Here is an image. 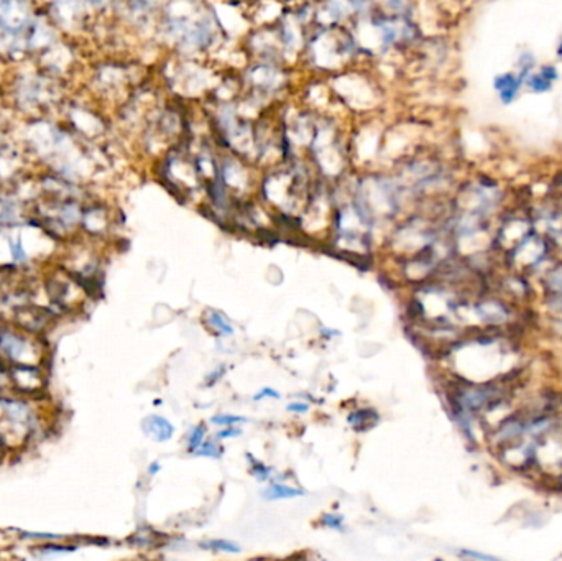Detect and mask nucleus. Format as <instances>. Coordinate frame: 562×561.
<instances>
[{
    "label": "nucleus",
    "mask_w": 562,
    "mask_h": 561,
    "mask_svg": "<svg viewBox=\"0 0 562 561\" xmlns=\"http://www.w3.org/2000/svg\"><path fill=\"white\" fill-rule=\"evenodd\" d=\"M270 469L266 468V466H264V464H260V463H253V474H255L258 479L260 481H265V479H268V476H270Z\"/></svg>",
    "instance_id": "11"
},
{
    "label": "nucleus",
    "mask_w": 562,
    "mask_h": 561,
    "mask_svg": "<svg viewBox=\"0 0 562 561\" xmlns=\"http://www.w3.org/2000/svg\"><path fill=\"white\" fill-rule=\"evenodd\" d=\"M557 56H559V60H562V40H561L559 47H557Z\"/></svg>",
    "instance_id": "17"
},
{
    "label": "nucleus",
    "mask_w": 562,
    "mask_h": 561,
    "mask_svg": "<svg viewBox=\"0 0 562 561\" xmlns=\"http://www.w3.org/2000/svg\"><path fill=\"white\" fill-rule=\"evenodd\" d=\"M204 435H206V426L202 425H198L193 430V433H191V438H189V451L193 453L196 448H199L202 444V438Z\"/></svg>",
    "instance_id": "8"
},
{
    "label": "nucleus",
    "mask_w": 562,
    "mask_h": 561,
    "mask_svg": "<svg viewBox=\"0 0 562 561\" xmlns=\"http://www.w3.org/2000/svg\"><path fill=\"white\" fill-rule=\"evenodd\" d=\"M143 430L145 433L152 436L153 439H156L158 443L168 442V439H172L174 433L172 423L163 417H158V415H152V417H147L143 420Z\"/></svg>",
    "instance_id": "3"
},
{
    "label": "nucleus",
    "mask_w": 562,
    "mask_h": 561,
    "mask_svg": "<svg viewBox=\"0 0 562 561\" xmlns=\"http://www.w3.org/2000/svg\"><path fill=\"white\" fill-rule=\"evenodd\" d=\"M193 453L198 456H211V458H220L222 456V450L215 446L214 443H202Z\"/></svg>",
    "instance_id": "7"
},
{
    "label": "nucleus",
    "mask_w": 562,
    "mask_h": 561,
    "mask_svg": "<svg viewBox=\"0 0 562 561\" xmlns=\"http://www.w3.org/2000/svg\"><path fill=\"white\" fill-rule=\"evenodd\" d=\"M158 468H160V464L153 463L152 466H150V472H152V474H155V472H158Z\"/></svg>",
    "instance_id": "16"
},
{
    "label": "nucleus",
    "mask_w": 562,
    "mask_h": 561,
    "mask_svg": "<svg viewBox=\"0 0 562 561\" xmlns=\"http://www.w3.org/2000/svg\"><path fill=\"white\" fill-rule=\"evenodd\" d=\"M264 397H273V398H280V393L277 392V390L273 389H264L260 390V392L257 393V396H253V400H261Z\"/></svg>",
    "instance_id": "12"
},
{
    "label": "nucleus",
    "mask_w": 562,
    "mask_h": 561,
    "mask_svg": "<svg viewBox=\"0 0 562 561\" xmlns=\"http://www.w3.org/2000/svg\"><path fill=\"white\" fill-rule=\"evenodd\" d=\"M207 323H209L215 331L222 332V334H232V332H234L231 324L227 323V319L220 313H218V311H211V313L207 314Z\"/></svg>",
    "instance_id": "5"
},
{
    "label": "nucleus",
    "mask_w": 562,
    "mask_h": 561,
    "mask_svg": "<svg viewBox=\"0 0 562 561\" xmlns=\"http://www.w3.org/2000/svg\"><path fill=\"white\" fill-rule=\"evenodd\" d=\"M523 82L524 81L519 76V73H503L495 78L493 87L498 93L500 101L503 104H511L518 95L519 89H522Z\"/></svg>",
    "instance_id": "1"
},
{
    "label": "nucleus",
    "mask_w": 562,
    "mask_h": 561,
    "mask_svg": "<svg viewBox=\"0 0 562 561\" xmlns=\"http://www.w3.org/2000/svg\"><path fill=\"white\" fill-rule=\"evenodd\" d=\"M2 443V442H0ZM0 458H2V444H0Z\"/></svg>",
    "instance_id": "18"
},
{
    "label": "nucleus",
    "mask_w": 562,
    "mask_h": 561,
    "mask_svg": "<svg viewBox=\"0 0 562 561\" xmlns=\"http://www.w3.org/2000/svg\"><path fill=\"white\" fill-rule=\"evenodd\" d=\"M242 435V430H237V428H229L226 431H219L218 436L219 438H234V436Z\"/></svg>",
    "instance_id": "14"
},
{
    "label": "nucleus",
    "mask_w": 562,
    "mask_h": 561,
    "mask_svg": "<svg viewBox=\"0 0 562 561\" xmlns=\"http://www.w3.org/2000/svg\"><path fill=\"white\" fill-rule=\"evenodd\" d=\"M215 425H234V423L240 422H247L244 417H237V415H219V417H214L211 420Z\"/></svg>",
    "instance_id": "9"
},
{
    "label": "nucleus",
    "mask_w": 562,
    "mask_h": 561,
    "mask_svg": "<svg viewBox=\"0 0 562 561\" xmlns=\"http://www.w3.org/2000/svg\"><path fill=\"white\" fill-rule=\"evenodd\" d=\"M207 545L214 548V550L229 551V553H240V547L234 542H229V540H212Z\"/></svg>",
    "instance_id": "6"
},
{
    "label": "nucleus",
    "mask_w": 562,
    "mask_h": 561,
    "mask_svg": "<svg viewBox=\"0 0 562 561\" xmlns=\"http://www.w3.org/2000/svg\"><path fill=\"white\" fill-rule=\"evenodd\" d=\"M464 555H469V556H476V558H482V560H492V556H487V555H478L476 551H464Z\"/></svg>",
    "instance_id": "15"
},
{
    "label": "nucleus",
    "mask_w": 562,
    "mask_h": 561,
    "mask_svg": "<svg viewBox=\"0 0 562 561\" xmlns=\"http://www.w3.org/2000/svg\"><path fill=\"white\" fill-rule=\"evenodd\" d=\"M342 520L344 518L340 517V515H334V514H327L323 517L324 525L331 527V529H336V530H342Z\"/></svg>",
    "instance_id": "10"
},
{
    "label": "nucleus",
    "mask_w": 562,
    "mask_h": 561,
    "mask_svg": "<svg viewBox=\"0 0 562 561\" xmlns=\"http://www.w3.org/2000/svg\"><path fill=\"white\" fill-rule=\"evenodd\" d=\"M265 497L270 499V501H277V499H291V497H303L305 496V490L301 489H294L288 488L285 484H278V482H273L268 489L265 490Z\"/></svg>",
    "instance_id": "4"
},
{
    "label": "nucleus",
    "mask_w": 562,
    "mask_h": 561,
    "mask_svg": "<svg viewBox=\"0 0 562 561\" xmlns=\"http://www.w3.org/2000/svg\"><path fill=\"white\" fill-rule=\"evenodd\" d=\"M288 410L290 411H298V413H305V411L309 410V405H307V403H301V402L290 403Z\"/></svg>",
    "instance_id": "13"
},
{
    "label": "nucleus",
    "mask_w": 562,
    "mask_h": 561,
    "mask_svg": "<svg viewBox=\"0 0 562 561\" xmlns=\"http://www.w3.org/2000/svg\"><path fill=\"white\" fill-rule=\"evenodd\" d=\"M557 78H559V74H557L556 66L546 65L541 66L538 71H531L524 78V82H526V86L530 87V91H532V93L543 94L552 89Z\"/></svg>",
    "instance_id": "2"
}]
</instances>
